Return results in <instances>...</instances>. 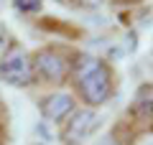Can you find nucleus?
Masks as SVG:
<instances>
[{
	"label": "nucleus",
	"mask_w": 153,
	"mask_h": 145,
	"mask_svg": "<svg viewBox=\"0 0 153 145\" xmlns=\"http://www.w3.org/2000/svg\"><path fill=\"white\" fill-rule=\"evenodd\" d=\"M69 84L74 89L71 94L76 97V102H82V107L97 109L112 99L117 89V71L107 59L76 48L71 59Z\"/></svg>",
	"instance_id": "f257e3e1"
},
{
	"label": "nucleus",
	"mask_w": 153,
	"mask_h": 145,
	"mask_svg": "<svg viewBox=\"0 0 153 145\" xmlns=\"http://www.w3.org/2000/svg\"><path fill=\"white\" fill-rule=\"evenodd\" d=\"M76 48L61 46V43H49L36 51H31V66L36 84L44 87H64L69 84L71 74V59Z\"/></svg>",
	"instance_id": "f03ea898"
},
{
	"label": "nucleus",
	"mask_w": 153,
	"mask_h": 145,
	"mask_svg": "<svg viewBox=\"0 0 153 145\" xmlns=\"http://www.w3.org/2000/svg\"><path fill=\"white\" fill-rule=\"evenodd\" d=\"M0 81L16 89H31L36 87L33 79V66H31V51L16 38L5 48V54L0 56Z\"/></svg>",
	"instance_id": "7ed1b4c3"
},
{
	"label": "nucleus",
	"mask_w": 153,
	"mask_h": 145,
	"mask_svg": "<svg viewBox=\"0 0 153 145\" xmlns=\"http://www.w3.org/2000/svg\"><path fill=\"white\" fill-rule=\"evenodd\" d=\"M102 127V115L97 109L89 107H76L64 122L59 125V138L61 145H84L92 135H97V130Z\"/></svg>",
	"instance_id": "20e7f679"
},
{
	"label": "nucleus",
	"mask_w": 153,
	"mask_h": 145,
	"mask_svg": "<svg viewBox=\"0 0 153 145\" xmlns=\"http://www.w3.org/2000/svg\"><path fill=\"white\" fill-rule=\"evenodd\" d=\"M120 120L138 138L140 135H153V81H143L135 89V94L128 102V109Z\"/></svg>",
	"instance_id": "39448f33"
},
{
	"label": "nucleus",
	"mask_w": 153,
	"mask_h": 145,
	"mask_svg": "<svg viewBox=\"0 0 153 145\" xmlns=\"http://www.w3.org/2000/svg\"><path fill=\"white\" fill-rule=\"evenodd\" d=\"M76 107H79L76 97L71 92H66V89H54V92H49V94H44L38 99V112H41V117L46 122H56V125H61Z\"/></svg>",
	"instance_id": "423d86ee"
},
{
	"label": "nucleus",
	"mask_w": 153,
	"mask_h": 145,
	"mask_svg": "<svg viewBox=\"0 0 153 145\" xmlns=\"http://www.w3.org/2000/svg\"><path fill=\"white\" fill-rule=\"evenodd\" d=\"M13 5H16V10L23 13V16H33V13H41L44 0H13Z\"/></svg>",
	"instance_id": "0eeeda50"
},
{
	"label": "nucleus",
	"mask_w": 153,
	"mask_h": 145,
	"mask_svg": "<svg viewBox=\"0 0 153 145\" xmlns=\"http://www.w3.org/2000/svg\"><path fill=\"white\" fill-rule=\"evenodd\" d=\"M8 127H10V117H8L5 102L0 99V145H8Z\"/></svg>",
	"instance_id": "6e6552de"
},
{
	"label": "nucleus",
	"mask_w": 153,
	"mask_h": 145,
	"mask_svg": "<svg viewBox=\"0 0 153 145\" xmlns=\"http://www.w3.org/2000/svg\"><path fill=\"white\" fill-rule=\"evenodd\" d=\"M66 5L76 10H97L105 5V0H66Z\"/></svg>",
	"instance_id": "1a4fd4ad"
},
{
	"label": "nucleus",
	"mask_w": 153,
	"mask_h": 145,
	"mask_svg": "<svg viewBox=\"0 0 153 145\" xmlns=\"http://www.w3.org/2000/svg\"><path fill=\"white\" fill-rule=\"evenodd\" d=\"M10 41H13V36H10V31H8V26L3 21H0V56L5 54V48L10 46Z\"/></svg>",
	"instance_id": "9d476101"
},
{
	"label": "nucleus",
	"mask_w": 153,
	"mask_h": 145,
	"mask_svg": "<svg viewBox=\"0 0 153 145\" xmlns=\"http://www.w3.org/2000/svg\"><path fill=\"white\" fill-rule=\"evenodd\" d=\"M94 145H128V143H123V140L117 138V135H115L112 130H110V132H107V135H102V138H100Z\"/></svg>",
	"instance_id": "9b49d317"
},
{
	"label": "nucleus",
	"mask_w": 153,
	"mask_h": 145,
	"mask_svg": "<svg viewBox=\"0 0 153 145\" xmlns=\"http://www.w3.org/2000/svg\"><path fill=\"white\" fill-rule=\"evenodd\" d=\"M54 3H59V5H66V0H54Z\"/></svg>",
	"instance_id": "f8f14e48"
}]
</instances>
